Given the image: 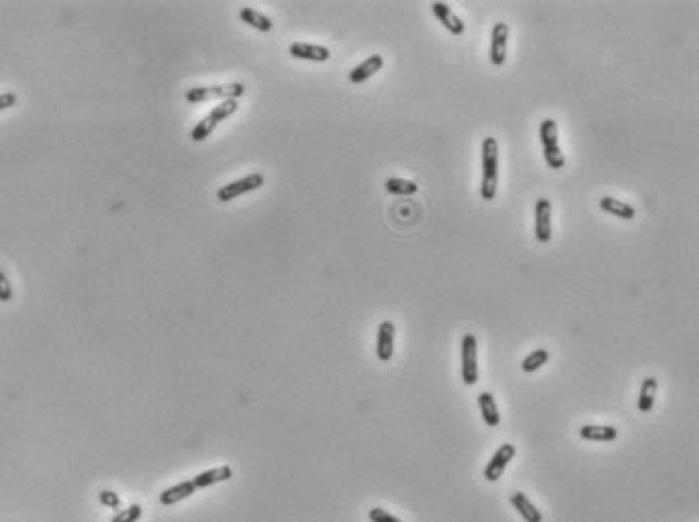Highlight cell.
<instances>
[{"mask_svg": "<svg viewBox=\"0 0 699 522\" xmlns=\"http://www.w3.org/2000/svg\"><path fill=\"white\" fill-rule=\"evenodd\" d=\"M15 104H16L15 93H11V91H6V93H0V112H2V109H8V107H13Z\"/></svg>", "mask_w": 699, "mask_h": 522, "instance_id": "cell-28", "label": "cell"}, {"mask_svg": "<svg viewBox=\"0 0 699 522\" xmlns=\"http://www.w3.org/2000/svg\"><path fill=\"white\" fill-rule=\"evenodd\" d=\"M369 521L371 522H401L397 516H394V514H389L387 510H383V508H371L369 510Z\"/></svg>", "mask_w": 699, "mask_h": 522, "instance_id": "cell-25", "label": "cell"}, {"mask_svg": "<svg viewBox=\"0 0 699 522\" xmlns=\"http://www.w3.org/2000/svg\"><path fill=\"white\" fill-rule=\"evenodd\" d=\"M381 67H383V57H381V55H371V57H367L361 65H357V67L349 73L351 83H355V85L363 83V81H367L369 77H373L377 71H381Z\"/></svg>", "mask_w": 699, "mask_h": 522, "instance_id": "cell-14", "label": "cell"}, {"mask_svg": "<svg viewBox=\"0 0 699 522\" xmlns=\"http://www.w3.org/2000/svg\"><path fill=\"white\" fill-rule=\"evenodd\" d=\"M539 138H541V146H544V158L549 168L560 170L565 165V156H563L560 142H558V124L556 119H544L539 126Z\"/></svg>", "mask_w": 699, "mask_h": 522, "instance_id": "cell-2", "label": "cell"}, {"mask_svg": "<svg viewBox=\"0 0 699 522\" xmlns=\"http://www.w3.org/2000/svg\"><path fill=\"white\" fill-rule=\"evenodd\" d=\"M507 41H509V27L505 23H497L491 32V63L501 67L507 59Z\"/></svg>", "mask_w": 699, "mask_h": 522, "instance_id": "cell-8", "label": "cell"}, {"mask_svg": "<svg viewBox=\"0 0 699 522\" xmlns=\"http://www.w3.org/2000/svg\"><path fill=\"white\" fill-rule=\"evenodd\" d=\"M262 184H264V174L254 172V174H247V177H243V179L240 180H233V182H229V184H223V186L217 191V198H219L221 203H229V201H233V198H237V196H242V194L256 191V189H259Z\"/></svg>", "mask_w": 699, "mask_h": 522, "instance_id": "cell-6", "label": "cell"}, {"mask_svg": "<svg viewBox=\"0 0 699 522\" xmlns=\"http://www.w3.org/2000/svg\"><path fill=\"white\" fill-rule=\"evenodd\" d=\"M535 239L539 243H547L551 239V203L547 198H539L535 203Z\"/></svg>", "mask_w": 699, "mask_h": 522, "instance_id": "cell-9", "label": "cell"}, {"mask_svg": "<svg viewBox=\"0 0 699 522\" xmlns=\"http://www.w3.org/2000/svg\"><path fill=\"white\" fill-rule=\"evenodd\" d=\"M432 13H434V16H436V18H438L442 25L450 30L452 35H456V37L464 35V23L452 13V8H450L446 2H434V4H432Z\"/></svg>", "mask_w": 699, "mask_h": 522, "instance_id": "cell-12", "label": "cell"}, {"mask_svg": "<svg viewBox=\"0 0 699 522\" xmlns=\"http://www.w3.org/2000/svg\"><path fill=\"white\" fill-rule=\"evenodd\" d=\"M237 107H240L237 100H223L221 104H217L213 107L211 112H209V116H205V118L201 119L197 126L193 128L191 138H193L195 142H203V140L215 130V126L221 124L223 119H228L231 114H235Z\"/></svg>", "mask_w": 699, "mask_h": 522, "instance_id": "cell-3", "label": "cell"}, {"mask_svg": "<svg viewBox=\"0 0 699 522\" xmlns=\"http://www.w3.org/2000/svg\"><path fill=\"white\" fill-rule=\"evenodd\" d=\"M600 209L606 210L608 215H614L623 221H633L637 210L633 205L624 203V201H618V198H612V196H602L600 198Z\"/></svg>", "mask_w": 699, "mask_h": 522, "instance_id": "cell-16", "label": "cell"}, {"mask_svg": "<svg viewBox=\"0 0 699 522\" xmlns=\"http://www.w3.org/2000/svg\"><path fill=\"white\" fill-rule=\"evenodd\" d=\"M511 504H513V508L519 512V516L525 522H544L541 512L535 508V504L523 492L511 494Z\"/></svg>", "mask_w": 699, "mask_h": 522, "instance_id": "cell-15", "label": "cell"}, {"mask_svg": "<svg viewBox=\"0 0 699 522\" xmlns=\"http://www.w3.org/2000/svg\"><path fill=\"white\" fill-rule=\"evenodd\" d=\"M98 498H100V502H102L104 506L112 508V510H118V508H120V496L116 492H112V490H102Z\"/></svg>", "mask_w": 699, "mask_h": 522, "instance_id": "cell-26", "label": "cell"}, {"mask_svg": "<svg viewBox=\"0 0 699 522\" xmlns=\"http://www.w3.org/2000/svg\"><path fill=\"white\" fill-rule=\"evenodd\" d=\"M231 476H233V470L229 465H219V468H213V470L197 474L193 477V484H195L197 490H203V488H209L213 484L228 482V480H231Z\"/></svg>", "mask_w": 699, "mask_h": 522, "instance_id": "cell-13", "label": "cell"}, {"mask_svg": "<svg viewBox=\"0 0 699 522\" xmlns=\"http://www.w3.org/2000/svg\"><path fill=\"white\" fill-rule=\"evenodd\" d=\"M478 407H481V415H483L488 427H497L501 423V415H499V409H497L493 393H488V391L478 393Z\"/></svg>", "mask_w": 699, "mask_h": 522, "instance_id": "cell-18", "label": "cell"}, {"mask_svg": "<svg viewBox=\"0 0 699 522\" xmlns=\"http://www.w3.org/2000/svg\"><path fill=\"white\" fill-rule=\"evenodd\" d=\"M476 355H478V343L476 336L466 332L462 336V381L466 385H476L478 383V364H476Z\"/></svg>", "mask_w": 699, "mask_h": 522, "instance_id": "cell-5", "label": "cell"}, {"mask_svg": "<svg viewBox=\"0 0 699 522\" xmlns=\"http://www.w3.org/2000/svg\"><path fill=\"white\" fill-rule=\"evenodd\" d=\"M290 55L296 59L315 61V63H324L331 59V51L327 47L310 45V43H292L290 45Z\"/></svg>", "mask_w": 699, "mask_h": 522, "instance_id": "cell-11", "label": "cell"}, {"mask_svg": "<svg viewBox=\"0 0 699 522\" xmlns=\"http://www.w3.org/2000/svg\"><path fill=\"white\" fill-rule=\"evenodd\" d=\"M13 299V285L8 282L6 273L0 269V302H11Z\"/></svg>", "mask_w": 699, "mask_h": 522, "instance_id": "cell-27", "label": "cell"}, {"mask_svg": "<svg viewBox=\"0 0 699 522\" xmlns=\"http://www.w3.org/2000/svg\"><path fill=\"white\" fill-rule=\"evenodd\" d=\"M394 343H395V326L392 320L381 322L377 328V358L381 362H389L394 357Z\"/></svg>", "mask_w": 699, "mask_h": 522, "instance_id": "cell-10", "label": "cell"}, {"mask_svg": "<svg viewBox=\"0 0 699 522\" xmlns=\"http://www.w3.org/2000/svg\"><path fill=\"white\" fill-rule=\"evenodd\" d=\"M517 449L513 444H503L501 448L497 449L491 458V462L486 463L485 468V480L486 482H497L503 476L505 468L509 465V462L515 458Z\"/></svg>", "mask_w": 699, "mask_h": 522, "instance_id": "cell-7", "label": "cell"}, {"mask_svg": "<svg viewBox=\"0 0 699 522\" xmlns=\"http://www.w3.org/2000/svg\"><path fill=\"white\" fill-rule=\"evenodd\" d=\"M245 88L243 83H229V85H207V88H191L184 93L189 104H201L207 100H240Z\"/></svg>", "mask_w": 699, "mask_h": 522, "instance_id": "cell-4", "label": "cell"}, {"mask_svg": "<svg viewBox=\"0 0 699 522\" xmlns=\"http://www.w3.org/2000/svg\"><path fill=\"white\" fill-rule=\"evenodd\" d=\"M547 360H549V350H546V348H537V350H533L529 357L523 358L521 369H523V373H535L537 369H541V367L546 364Z\"/></svg>", "mask_w": 699, "mask_h": 522, "instance_id": "cell-23", "label": "cell"}, {"mask_svg": "<svg viewBox=\"0 0 699 522\" xmlns=\"http://www.w3.org/2000/svg\"><path fill=\"white\" fill-rule=\"evenodd\" d=\"M657 387H659V383H657L654 376H647V379L642 381L640 393H638V403H637L640 413H649V411H653L654 399H657Z\"/></svg>", "mask_w": 699, "mask_h": 522, "instance_id": "cell-20", "label": "cell"}, {"mask_svg": "<svg viewBox=\"0 0 699 522\" xmlns=\"http://www.w3.org/2000/svg\"><path fill=\"white\" fill-rule=\"evenodd\" d=\"M580 437L588 441H614L618 437V429L612 425H584L580 427Z\"/></svg>", "mask_w": 699, "mask_h": 522, "instance_id": "cell-19", "label": "cell"}, {"mask_svg": "<svg viewBox=\"0 0 699 522\" xmlns=\"http://www.w3.org/2000/svg\"><path fill=\"white\" fill-rule=\"evenodd\" d=\"M195 490H197V488H195L193 480L181 482V484H177V486H170V488H167L165 492H160V504H163V506H172V504L181 502L184 498L193 496Z\"/></svg>", "mask_w": 699, "mask_h": 522, "instance_id": "cell-17", "label": "cell"}, {"mask_svg": "<svg viewBox=\"0 0 699 522\" xmlns=\"http://www.w3.org/2000/svg\"><path fill=\"white\" fill-rule=\"evenodd\" d=\"M240 18H242L245 25L254 27L259 32H270L274 29V23L268 16L262 15L258 11H254V8H249V6H243L242 11H240Z\"/></svg>", "mask_w": 699, "mask_h": 522, "instance_id": "cell-21", "label": "cell"}, {"mask_svg": "<svg viewBox=\"0 0 699 522\" xmlns=\"http://www.w3.org/2000/svg\"><path fill=\"white\" fill-rule=\"evenodd\" d=\"M142 516V506L140 504H130L124 510H118V514L112 518V522H138Z\"/></svg>", "mask_w": 699, "mask_h": 522, "instance_id": "cell-24", "label": "cell"}, {"mask_svg": "<svg viewBox=\"0 0 699 522\" xmlns=\"http://www.w3.org/2000/svg\"><path fill=\"white\" fill-rule=\"evenodd\" d=\"M385 191L399 196H411L418 193V184L413 180L406 179H387L385 180Z\"/></svg>", "mask_w": 699, "mask_h": 522, "instance_id": "cell-22", "label": "cell"}, {"mask_svg": "<svg viewBox=\"0 0 699 522\" xmlns=\"http://www.w3.org/2000/svg\"><path fill=\"white\" fill-rule=\"evenodd\" d=\"M497 180H499V144H497V138L486 136L483 140V180H481L483 201L495 198Z\"/></svg>", "mask_w": 699, "mask_h": 522, "instance_id": "cell-1", "label": "cell"}]
</instances>
